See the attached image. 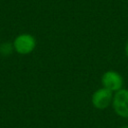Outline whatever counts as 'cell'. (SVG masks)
<instances>
[{
  "mask_svg": "<svg viewBox=\"0 0 128 128\" xmlns=\"http://www.w3.org/2000/svg\"><path fill=\"white\" fill-rule=\"evenodd\" d=\"M13 46L16 52H18L19 54H29L34 50L36 46V40L34 36H32L31 34L23 33L15 38Z\"/></svg>",
  "mask_w": 128,
  "mask_h": 128,
  "instance_id": "obj_1",
  "label": "cell"
},
{
  "mask_svg": "<svg viewBox=\"0 0 128 128\" xmlns=\"http://www.w3.org/2000/svg\"><path fill=\"white\" fill-rule=\"evenodd\" d=\"M112 105L117 115L128 118V90L120 89L117 91L113 96Z\"/></svg>",
  "mask_w": 128,
  "mask_h": 128,
  "instance_id": "obj_2",
  "label": "cell"
},
{
  "mask_svg": "<svg viewBox=\"0 0 128 128\" xmlns=\"http://www.w3.org/2000/svg\"><path fill=\"white\" fill-rule=\"evenodd\" d=\"M101 82L103 87L110 90L111 92H117L120 89H122V86H123L122 76L118 72L113 70L105 72L102 76Z\"/></svg>",
  "mask_w": 128,
  "mask_h": 128,
  "instance_id": "obj_3",
  "label": "cell"
},
{
  "mask_svg": "<svg viewBox=\"0 0 128 128\" xmlns=\"http://www.w3.org/2000/svg\"><path fill=\"white\" fill-rule=\"evenodd\" d=\"M113 100L112 92L106 88H100L96 90L92 95V104L98 109L107 108Z\"/></svg>",
  "mask_w": 128,
  "mask_h": 128,
  "instance_id": "obj_4",
  "label": "cell"
},
{
  "mask_svg": "<svg viewBox=\"0 0 128 128\" xmlns=\"http://www.w3.org/2000/svg\"><path fill=\"white\" fill-rule=\"evenodd\" d=\"M14 49V46L10 42H4L0 45V54L3 56H9Z\"/></svg>",
  "mask_w": 128,
  "mask_h": 128,
  "instance_id": "obj_5",
  "label": "cell"
},
{
  "mask_svg": "<svg viewBox=\"0 0 128 128\" xmlns=\"http://www.w3.org/2000/svg\"><path fill=\"white\" fill-rule=\"evenodd\" d=\"M125 53H126V55L128 56V40H127V42H126V44H125Z\"/></svg>",
  "mask_w": 128,
  "mask_h": 128,
  "instance_id": "obj_6",
  "label": "cell"
},
{
  "mask_svg": "<svg viewBox=\"0 0 128 128\" xmlns=\"http://www.w3.org/2000/svg\"><path fill=\"white\" fill-rule=\"evenodd\" d=\"M121 128H128V126H123V127H121Z\"/></svg>",
  "mask_w": 128,
  "mask_h": 128,
  "instance_id": "obj_7",
  "label": "cell"
}]
</instances>
